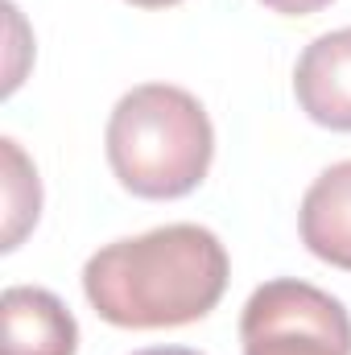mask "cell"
Masks as SVG:
<instances>
[{"instance_id": "cell-5", "label": "cell", "mask_w": 351, "mask_h": 355, "mask_svg": "<svg viewBox=\"0 0 351 355\" xmlns=\"http://www.w3.org/2000/svg\"><path fill=\"white\" fill-rule=\"evenodd\" d=\"M0 355H75L79 322L75 314L37 285H12L0 297Z\"/></svg>"}, {"instance_id": "cell-9", "label": "cell", "mask_w": 351, "mask_h": 355, "mask_svg": "<svg viewBox=\"0 0 351 355\" xmlns=\"http://www.w3.org/2000/svg\"><path fill=\"white\" fill-rule=\"evenodd\" d=\"M261 4L281 12V17H310V12H318V8H327L335 0H261Z\"/></svg>"}, {"instance_id": "cell-10", "label": "cell", "mask_w": 351, "mask_h": 355, "mask_svg": "<svg viewBox=\"0 0 351 355\" xmlns=\"http://www.w3.org/2000/svg\"><path fill=\"white\" fill-rule=\"evenodd\" d=\"M132 355H203V352H190V347H145V352H132Z\"/></svg>"}, {"instance_id": "cell-7", "label": "cell", "mask_w": 351, "mask_h": 355, "mask_svg": "<svg viewBox=\"0 0 351 355\" xmlns=\"http://www.w3.org/2000/svg\"><path fill=\"white\" fill-rule=\"evenodd\" d=\"M42 215V182L33 162L25 157V149L4 137L0 141V248L12 252L21 248V240L33 232Z\"/></svg>"}, {"instance_id": "cell-3", "label": "cell", "mask_w": 351, "mask_h": 355, "mask_svg": "<svg viewBox=\"0 0 351 355\" xmlns=\"http://www.w3.org/2000/svg\"><path fill=\"white\" fill-rule=\"evenodd\" d=\"M240 343L244 355H351V314L327 289L277 277L244 302Z\"/></svg>"}, {"instance_id": "cell-1", "label": "cell", "mask_w": 351, "mask_h": 355, "mask_svg": "<svg viewBox=\"0 0 351 355\" xmlns=\"http://www.w3.org/2000/svg\"><path fill=\"white\" fill-rule=\"evenodd\" d=\"M228 277V248L211 227L166 223L91 252L83 293L91 310L120 331H174L219 306Z\"/></svg>"}, {"instance_id": "cell-11", "label": "cell", "mask_w": 351, "mask_h": 355, "mask_svg": "<svg viewBox=\"0 0 351 355\" xmlns=\"http://www.w3.org/2000/svg\"><path fill=\"white\" fill-rule=\"evenodd\" d=\"M137 8H170V4H182V0H128Z\"/></svg>"}, {"instance_id": "cell-6", "label": "cell", "mask_w": 351, "mask_h": 355, "mask_svg": "<svg viewBox=\"0 0 351 355\" xmlns=\"http://www.w3.org/2000/svg\"><path fill=\"white\" fill-rule=\"evenodd\" d=\"M298 232L318 261L351 272V162H339L310 182L302 194Z\"/></svg>"}, {"instance_id": "cell-2", "label": "cell", "mask_w": 351, "mask_h": 355, "mask_svg": "<svg viewBox=\"0 0 351 355\" xmlns=\"http://www.w3.org/2000/svg\"><path fill=\"white\" fill-rule=\"evenodd\" d=\"M108 166L137 198L190 194L215 157L207 107L174 83H141L124 91L108 116Z\"/></svg>"}, {"instance_id": "cell-8", "label": "cell", "mask_w": 351, "mask_h": 355, "mask_svg": "<svg viewBox=\"0 0 351 355\" xmlns=\"http://www.w3.org/2000/svg\"><path fill=\"white\" fill-rule=\"evenodd\" d=\"M4 25H8V58H4V87L0 91L12 95V91L21 87V79H25L29 58H33V37H29L25 17H21V8L12 0H4Z\"/></svg>"}, {"instance_id": "cell-4", "label": "cell", "mask_w": 351, "mask_h": 355, "mask_svg": "<svg viewBox=\"0 0 351 355\" xmlns=\"http://www.w3.org/2000/svg\"><path fill=\"white\" fill-rule=\"evenodd\" d=\"M293 95L314 124L351 132V25L314 37L302 50L293 67Z\"/></svg>"}]
</instances>
